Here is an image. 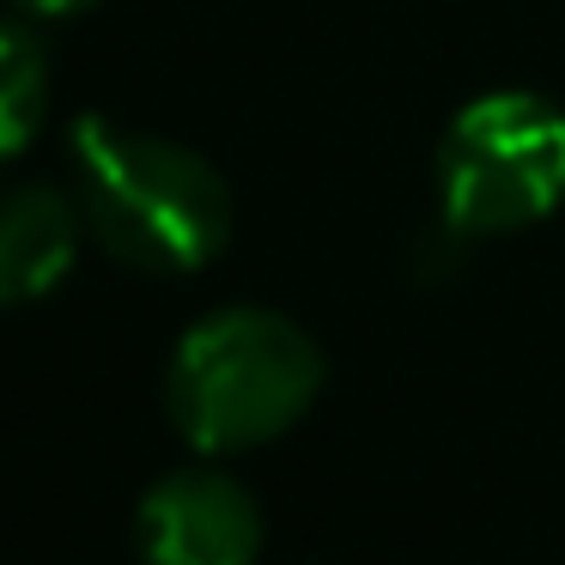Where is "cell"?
<instances>
[{
    "label": "cell",
    "mask_w": 565,
    "mask_h": 565,
    "mask_svg": "<svg viewBox=\"0 0 565 565\" xmlns=\"http://www.w3.org/2000/svg\"><path fill=\"white\" fill-rule=\"evenodd\" d=\"M43 110H50V62H43V43L25 25H7L0 19V159H19L38 140Z\"/></svg>",
    "instance_id": "cell-6"
},
{
    "label": "cell",
    "mask_w": 565,
    "mask_h": 565,
    "mask_svg": "<svg viewBox=\"0 0 565 565\" xmlns=\"http://www.w3.org/2000/svg\"><path fill=\"white\" fill-rule=\"evenodd\" d=\"M262 511L225 468H177L140 499L147 565H256Z\"/></svg>",
    "instance_id": "cell-4"
},
{
    "label": "cell",
    "mask_w": 565,
    "mask_h": 565,
    "mask_svg": "<svg viewBox=\"0 0 565 565\" xmlns=\"http://www.w3.org/2000/svg\"><path fill=\"white\" fill-rule=\"evenodd\" d=\"M79 213L86 207L50 183L0 195V305H38L74 274Z\"/></svg>",
    "instance_id": "cell-5"
},
{
    "label": "cell",
    "mask_w": 565,
    "mask_h": 565,
    "mask_svg": "<svg viewBox=\"0 0 565 565\" xmlns=\"http://www.w3.org/2000/svg\"><path fill=\"white\" fill-rule=\"evenodd\" d=\"M31 19H79V13H92L98 0H19Z\"/></svg>",
    "instance_id": "cell-7"
},
{
    "label": "cell",
    "mask_w": 565,
    "mask_h": 565,
    "mask_svg": "<svg viewBox=\"0 0 565 565\" xmlns=\"http://www.w3.org/2000/svg\"><path fill=\"white\" fill-rule=\"evenodd\" d=\"M322 395V347L292 317L232 305L189 322L164 371V414L201 456H232L292 431Z\"/></svg>",
    "instance_id": "cell-2"
},
{
    "label": "cell",
    "mask_w": 565,
    "mask_h": 565,
    "mask_svg": "<svg viewBox=\"0 0 565 565\" xmlns=\"http://www.w3.org/2000/svg\"><path fill=\"white\" fill-rule=\"evenodd\" d=\"M74 171L92 237L140 274H195L232 237V189L183 140L79 116Z\"/></svg>",
    "instance_id": "cell-1"
},
{
    "label": "cell",
    "mask_w": 565,
    "mask_h": 565,
    "mask_svg": "<svg viewBox=\"0 0 565 565\" xmlns=\"http://www.w3.org/2000/svg\"><path fill=\"white\" fill-rule=\"evenodd\" d=\"M565 201V110L541 92L462 104L438 147V207L462 237L541 225Z\"/></svg>",
    "instance_id": "cell-3"
}]
</instances>
